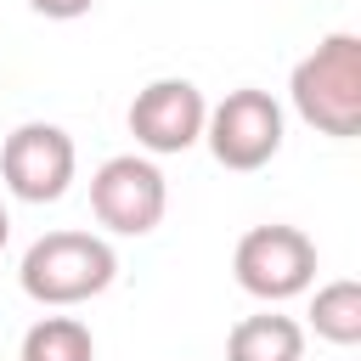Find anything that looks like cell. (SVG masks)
I'll list each match as a JSON object with an SVG mask.
<instances>
[{
	"label": "cell",
	"instance_id": "obj_1",
	"mask_svg": "<svg viewBox=\"0 0 361 361\" xmlns=\"http://www.w3.org/2000/svg\"><path fill=\"white\" fill-rule=\"evenodd\" d=\"M113 276H118V254L96 231H45L28 243V254L17 265L23 293L34 305H51V310H68V305L107 293Z\"/></svg>",
	"mask_w": 361,
	"mask_h": 361
},
{
	"label": "cell",
	"instance_id": "obj_2",
	"mask_svg": "<svg viewBox=\"0 0 361 361\" xmlns=\"http://www.w3.org/2000/svg\"><path fill=\"white\" fill-rule=\"evenodd\" d=\"M288 96L310 130H322L333 141L361 135V39L344 28L316 39V51L293 62Z\"/></svg>",
	"mask_w": 361,
	"mask_h": 361
},
{
	"label": "cell",
	"instance_id": "obj_3",
	"mask_svg": "<svg viewBox=\"0 0 361 361\" xmlns=\"http://www.w3.org/2000/svg\"><path fill=\"white\" fill-rule=\"evenodd\" d=\"M203 141H209L214 164H226L237 175L265 169L282 152V102L271 90H259V85L226 90L203 118Z\"/></svg>",
	"mask_w": 361,
	"mask_h": 361
},
{
	"label": "cell",
	"instance_id": "obj_4",
	"mask_svg": "<svg viewBox=\"0 0 361 361\" xmlns=\"http://www.w3.org/2000/svg\"><path fill=\"white\" fill-rule=\"evenodd\" d=\"M231 271H237V288L265 299V305H282V299H299L310 282H316V243L299 231V226H254L237 237V254H231Z\"/></svg>",
	"mask_w": 361,
	"mask_h": 361
},
{
	"label": "cell",
	"instance_id": "obj_5",
	"mask_svg": "<svg viewBox=\"0 0 361 361\" xmlns=\"http://www.w3.org/2000/svg\"><path fill=\"white\" fill-rule=\"evenodd\" d=\"M169 209V186L164 169L147 152H118L90 175V214L113 231V237H147L158 231Z\"/></svg>",
	"mask_w": 361,
	"mask_h": 361
},
{
	"label": "cell",
	"instance_id": "obj_6",
	"mask_svg": "<svg viewBox=\"0 0 361 361\" xmlns=\"http://www.w3.org/2000/svg\"><path fill=\"white\" fill-rule=\"evenodd\" d=\"M79 169V152H73V135L62 124H45V118H28L6 135L0 147V175H6V192L23 197V203H56L68 192Z\"/></svg>",
	"mask_w": 361,
	"mask_h": 361
},
{
	"label": "cell",
	"instance_id": "obj_7",
	"mask_svg": "<svg viewBox=\"0 0 361 361\" xmlns=\"http://www.w3.org/2000/svg\"><path fill=\"white\" fill-rule=\"evenodd\" d=\"M203 118H209V102L192 79H152L130 102V135L147 158H169V152L197 147Z\"/></svg>",
	"mask_w": 361,
	"mask_h": 361
},
{
	"label": "cell",
	"instance_id": "obj_8",
	"mask_svg": "<svg viewBox=\"0 0 361 361\" xmlns=\"http://www.w3.org/2000/svg\"><path fill=\"white\" fill-rule=\"evenodd\" d=\"M226 361H305V327L276 310L243 316L226 333Z\"/></svg>",
	"mask_w": 361,
	"mask_h": 361
},
{
	"label": "cell",
	"instance_id": "obj_9",
	"mask_svg": "<svg viewBox=\"0 0 361 361\" xmlns=\"http://www.w3.org/2000/svg\"><path fill=\"white\" fill-rule=\"evenodd\" d=\"M310 327H316V338H327V344H338V350L361 344V282H355V276L322 282V288L310 293Z\"/></svg>",
	"mask_w": 361,
	"mask_h": 361
},
{
	"label": "cell",
	"instance_id": "obj_10",
	"mask_svg": "<svg viewBox=\"0 0 361 361\" xmlns=\"http://www.w3.org/2000/svg\"><path fill=\"white\" fill-rule=\"evenodd\" d=\"M23 361H96V338L79 316H39L23 333Z\"/></svg>",
	"mask_w": 361,
	"mask_h": 361
},
{
	"label": "cell",
	"instance_id": "obj_11",
	"mask_svg": "<svg viewBox=\"0 0 361 361\" xmlns=\"http://www.w3.org/2000/svg\"><path fill=\"white\" fill-rule=\"evenodd\" d=\"M39 17H51V23H73V17H85L96 0H28Z\"/></svg>",
	"mask_w": 361,
	"mask_h": 361
},
{
	"label": "cell",
	"instance_id": "obj_12",
	"mask_svg": "<svg viewBox=\"0 0 361 361\" xmlns=\"http://www.w3.org/2000/svg\"><path fill=\"white\" fill-rule=\"evenodd\" d=\"M6 237H11V220H6V209H0V254H6Z\"/></svg>",
	"mask_w": 361,
	"mask_h": 361
}]
</instances>
